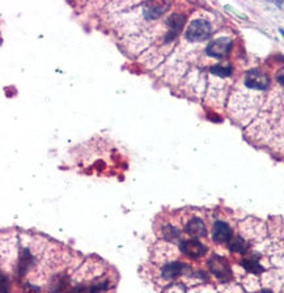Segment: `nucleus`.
Returning a JSON list of instances; mask_svg holds the SVG:
<instances>
[{"label": "nucleus", "instance_id": "f257e3e1", "mask_svg": "<svg viewBox=\"0 0 284 293\" xmlns=\"http://www.w3.org/2000/svg\"><path fill=\"white\" fill-rule=\"evenodd\" d=\"M212 34V28L211 24L206 20H194L187 26L185 37L190 42H200V41H206Z\"/></svg>", "mask_w": 284, "mask_h": 293}, {"label": "nucleus", "instance_id": "f03ea898", "mask_svg": "<svg viewBox=\"0 0 284 293\" xmlns=\"http://www.w3.org/2000/svg\"><path fill=\"white\" fill-rule=\"evenodd\" d=\"M208 268L211 271V274L215 275L219 280L229 281L232 279V270L229 267L228 262L223 257L214 255V257L209 258Z\"/></svg>", "mask_w": 284, "mask_h": 293}, {"label": "nucleus", "instance_id": "7ed1b4c3", "mask_svg": "<svg viewBox=\"0 0 284 293\" xmlns=\"http://www.w3.org/2000/svg\"><path fill=\"white\" fill-rule=\"evenodd\" d=\"M232 39L228 38V37H220V38L214 39L212 42L208 43L206 52L207 55L212 56V58L222 59L228 55L231 49H232Z\"/></svg>", "mask_w": 284, "mask_h": 293}, {"label": "nucleus", "instance_id": "20e7f679", "mask_svg": "<svg viewBox=\"0 0 284 293\" xmlns=\"http://www.w3.org/2000/svg\"><path fill=\"white\" fill-rule=\"evenodd\" d=\"M245 85L248 88L265 91L270 87V78L259 69H250L245 75Z\"/></svg>", "mask_w": 284, "mask_h": 293}, {"label": "nucleus", "instance_id": "39448f33", "mask_svg": "<svg viewBox=\"0 0 284 293\" xmlns=\"http://www.w3.org/2000/svg\"><path fill=\"white\" fill-rule=\"evenodd\" d=\"M181 251L186 257L191 258V259H198V258H202L203 255L207 253V248L202 242H199L198 240H187V241L181 242L180 246Z\"/></svg>", "mask_w": 284, "mask_h": 293}, {"label": "nucleus", "instance_id": "423d86ee", "mask_svg": "<svg viewBox=\"0 0 284 293\" xmlns=\"http://www.w3.org/2000/svg\"><path fill=\"white\" fill-rule=\"evenodd\" d=\"M185 20L186 17L181 15V13H173V15H170L167 20V25L169 28V32H168L167 37H165V41L167 42H170V41H173L177 36H178V33L182 30L183 24H185Z\"/></svg>", "mask_w": 284, "mask_h": 293}, {"label": "nucleus", "instance_id": "0eeeda50", "mask_svg": "<svg viewBox=\"0 0 284 293\" xmlns=\"http://www.w3.org/2000/svg\"><path fill=\"white\" fill-rule=\"evenodd\" d=\"M214 241L218 244H226L232 240V229L227 223L216 222L212 229Z\"/></svg>", "mask_w": 284, "mask_h": 293}, {"label": "nucleus", "instance_id": "6e6552de", "mask_svg": "<svg viewBox=\"0 0 284 293\" xmlns=\"http://www.w3.org/2000/svg\"><path fill=\"white\" fill-rule=\"evenodd\" d=\"M186 271H189L187 264L182 263V262H173V263H168L164 266L161 270V275L167 280H173V279H177L178 276L185 274Z\"/></svg>", "mask_w": 284, "mask_h": 293}, {"label": "nucleus", "instance_id": "1a4fd4ad", "mask_svg": "<svg viewBox=\"0 0 284 293\" xmlns=\"http://www.w3.org/2000/svg\"><path fill=\"white\" fill-rule=\"evenodd\" d=\"M169 7V3H163V2H147L144 4V15L150 20L159 19Z\"/></svg>", "mask_w": 284, "mask_h": 293}, {"label": "nucleus", "instance_id": "9d476101", "mask_svg": "<svg viewBox=\"0 0 284 293\" xmlns=\"http://www.w3.org/2000/svg\"><path fill=\"white\" fill-rule=\"evenodd\" d=\"M187 235H190L194 238H202L207 236V229L204 223L200 218H191L186 225Z\"/></svg>", "mask_w": 284, "mask_h": 293}, {"label": "nucleus", "instance_id": "9b49d317", "mask_svg": "<svg viewBox=\"0 0 284 293\" xmlns=\"http://www.w3.org/2000/svg\"><path fill=\"white\" fill-rule=\"evenodd\" d=\"M33 262H34V258L30 254L29 250H23L19 258V263H17V272H19L20 276H23L28 272L30 267L33 266Z\"/></svg>", "mask_w": 284, "mask_h": 293}, {"label": "nucleus", "instance_id": "f8f14e48", "mask_svg": "<svg viewBox=\"0 0 284 293\" xmlns=\"http://www.w3.org/2000/svg\"><path fill=\"white\" fill-rule=\"evenodd\" d=\"M228 248H229V250L233 251V253L245 254L249 249V245L242 237H235L228 242Z\"/></svg>", "mask_w": 284, "mask_h": 293}, {"label": "nucleus", "instance_id": "ddd939ff", "mask_svg": "<svg viewBox=\"0 0 284 293\" xmlns=\"http://www.w3.org/2000/svg\"><path fill=\"white\" fill-rule=\"evenodd\" d=\"M68 284V276L65 275H56L52 277L51 284H50V292L51 293H60Z\"/></svg>", "mask_w": 284, "mask_h": 293}, {"label": "nucleus", "instance_id": "4468645a", "mask_svg": "<svg viewBox=\"0 0 284 293\" xmlns=\"http://www.w3.org/2000/svg\"><path fill=\"white\" fill-rule=\"evenodd\" d=\"M242 267L245 268L248 272H250V274H254V275H259L262 274L263 271H265V268L262 267L261 263H259L257 259H254V258H249V259H244V261L241 262Z\"/></svg>", "mask_w": 284, "mask_h": 293}, {"label": "nucleus", "instance_id": "2eb2a0df", "mask_svg": "<svg viewBox=\"0 0 284 293\" xmlns=\"http://www.w3.org/2000/svg\"><path fill=\"white\" fill-rule=\"evenodd\" d=\"M211 74L215 76H220V78H228V76L232 75V67L231 65H223V64H216L212 65L209 68Z\"/></svg>", "mask_w": 284, "mask_h": 293}, {"label": "nucleus", "instance_id": "dca6fc26", "mask_svg": "<svg viewBox=\"0 0 284 293\" xmlns=\"http://www.w3.org/2000/svg\"><path fill=\"white\" fill-rule=\"evenodd\" d=\"M163 236H164V238L167 240V241L173 242L180 238L181 233L178 229L174 228V227H172V225H165V227L163 228Z\"/></svg>", "mask_w": 284, "mask_h": 293}, {"label": "nucleus", "instance_id": "f3484780", "mask_svg": "<svg viewBox=\"0 0 284 293\" xmlns=\"http://www.w3.org/2000/svg\"><path fill=\"white\" fill-rule=\"evenodd\" d=\"M109 283L108 281H102V283L92 284L91 287H88V293H102L108 289Z\"/></svg>", "mask_w": 284, "mask_h": 293}, {"label": "nucleus", "instance_id": "a211bd4d", "mask_svg": "<svg viewBox=\"0 0 284 293\" xmlns=\"http://www.w3.org/2000/svg\"><path fill=\"white\" fill-rule=\"evenodd\" d=\"M24 293H39V288L32 284H26L24 287Z\"/></svg>", "mask_w": 284, "mask_h": 293}, {"label": "nucleus", "instance_id": "6ab92c4d", "mask_svg": "<svg viewBox=\"0 0 284 293\" xmlns=\"http://www.w3.org/2000/svg\"><path fill=\"white\" fill-rule=\"evenodd\" d=\"M8 279L2 274V293H8Z\"/></svg>", "mask_w": 284, "mask_h": 293}, {"label": "nucleus", "instance_id": "aec40b11", "mask_svg": "<svg viewBox=\"0 0 284 293\" xmlns=\"http://www.w3.org/2000/svg\"><path fill=\"white\" fill-rule=\"evenodd\" d=\"M67 293H88V287H84V285H82V287H75L69 289Z\"/></svg>", "mask_w": 284, "mask_h": 293}, {"label": "nucleus", "instance_id": "412c9836", "mask_svg": "<svg viewBox=\"0 0 284 293\" xmlns=\"http://www.w3.org/2000/svg\"><path fill=\"white\" fill-rule=\"evenodd\" d=\"M278 82H279V84H281L284 87V75H279L278 76Z\"/></svg>", "mask_w": 284, "mask_h": 293}, {"label": "nucleus", "instance_id": "4be33fe9", "mask_svg": "<svg viewBox=\"0 0 284 293\" xmlns=\"http://www.w3.org/2000/svg\"><path fill=\"white\" fill-rule=\"evenodd\" d=\"M259 293H272V292L270 289H262Z\"/></svg>", "mask_w": 284, "mask_h": 293}, {"label": "nucleus", "instance_id": "5701e85b", "mask_svg": "<svg viewBox=\"0 0 284 293\" xmlns=\"http://www.w3.org/2000/svg\"><path fill=\"white\" fill-rule=\"evenodd\" d=\"M280 33L283 34V37H284V30H280Z\"/></svg>", "mask_w": 284, "mask_h": 293}]
</instances>
